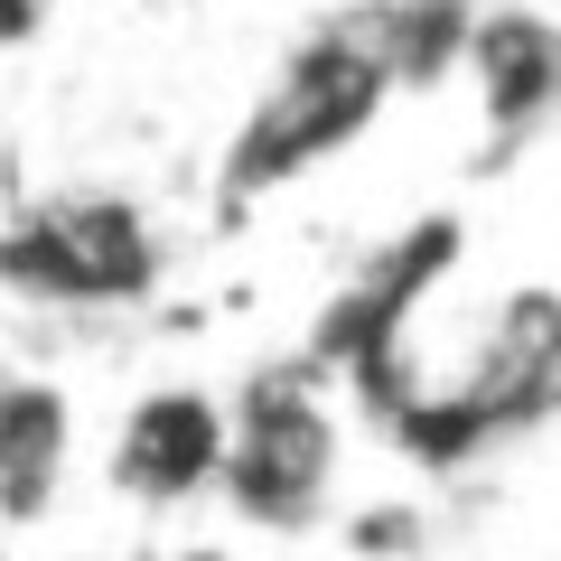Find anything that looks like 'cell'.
<instances>
[{
	"label": "cell",
	"instance_id": "obj_1",
	"mask_svg": "<svg viewBox=\"0 0 561 561\" xmlns=\"http://www.w3.org/2000/svg\"><path fill=\"white\" fill-rule=\"evenodd\" d=\"M383 103H393V84H383V66L365 57L356 20H346V10L309 20L300 38L272 57V76H262V94L243 103V122L225 131L216 206L243 216V206L280 197V187H300L309 169L346 160V150L383 122Z\"/></svg>",
	"mask_w": 561,
	"mask_h": 561
},
{
	"label": "cell",
	"instance_id": "obj_2",
	"mask_svg": "<svg viewBox=\"0 0 561 561\" xmlns=\"http://www.w3.org/2000/svg\"><path fill=\"white\" fill-rule=\"evenodd\" d=\"M346 383L319 375L309 356L253 365L225 393V478L216 505L272 542H300L337 524L346 505Z\"/></svg>",
	"mask_w": 561,
	"mask_h": 561
},
{
	"label": "cell",
	"instance_id": "obj_3",
	"mask_svg": "<svg viewBox=\"0 0 561 561\" xmlns=\"http://www.w3.org/2000/svg\"><path fill=\"white\" fill-rule=\"evenodd\" d=\"M169 280V234L140 197L66 187L0 225V290L28 309H140Z\"/></svg>",
	"mask_w": 561,
	"mask_h": 561
},
{
	"label": "cell",
	"instance_id": "obj_4",
	"mask_svg": "<svg viewBox=\"0 0 561 561\" xmlns=\"http://www.w3.org/2000/svg\"><path fill=\"white\" fill-rule=\"evenodd\" d=\"M216 478H225V393L187 375L140 383L103 440V486L140 515H187V505H216Z\"/></svg>",
	"mask_w": 561,
	"mask_h": 561
},
{
	"label": "cell",
	"instance_id": "obj_5",
	"mask_svg": "<svg viewBox=\"0 0 561 561\" xmlns=\"http://www.w3.org/2000/svg\"><path fill=\"white\" fill-rule=\"evenodd\" d=\"M459 84L478 94V131L496 150H524L561 122V20L534 0H478Z\"/></svg>",
	"mask_w": 561,
	"mask_h": 561
},
{
	"label": "cell",
	"instance_id": "obj_6",
	"mask_svg": "<svg viewBox=\"0 0 561 561\" xmlns=\"http://www.w3.org/2000/svg\"><path fill=\"white\" fill-rule=\"evenodd\" d=\"M76 449H84L76 393L57 375H38V365H0V524L10 534L57 515L66 478H76Z\"/></svg>",
	"mask_w": 561,
	"mask_h": 561
},
{
	"label": "cell",
	"instance_id": "obj_7",
	"mask_svg": "<svg viewBox=\"0 0 561 561\" xmlns=\"http://www.w3.org/2000/svg\"><path fill=\"white\" fill-rule=\"evenodd\" d=\"M346 20H356L365 57L383 66L393 94H440V84H459L478 0H356Z\"/></svg>",
	"mask_w": 561,
	"mask_h": 561
},
{
	"label": "cell",
	"instance_id": "obj_8",
	"mask_svg": "<svg viewBox=\"0 0 561 561\" xmlns=\"http://www.w3.org/2000/svg\"><path fill=\"white\" fill-rule=\"evenodd\" d=\"M431 542V515L421 505H356L346 515V561H402Z\"/></svg>",
	"mask_w": 561,
	"mask_h": 561
},
{
	"label": "cell",
	"instance_id": "obj_9",
	"mask_svg": "<svg viewBox=\"0 0 561 561\" xmlns=\"http://www.w3.org/2000/svg\"><path fill=\"white\" fill-rule=\"evenodd\" d=\"M76 561H94V552H76Z\"/></svg>",
	"mask_w": 561,
	"mask_h": 561
}]
</instances>
